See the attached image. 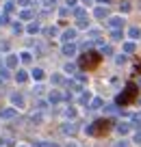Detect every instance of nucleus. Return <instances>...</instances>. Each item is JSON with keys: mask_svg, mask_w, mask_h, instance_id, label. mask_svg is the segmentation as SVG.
<instances>
[{"mask_svg": "<svg viewBox=\"0 0 141 147\" xmlns=\"http://www.w3.org/2000/svg\"><path fill=\"white\" fill-rule=\"evenodd\" d=\"M33 78H35V80H41V78H44V71H41V69H35V71H33Z\"/></svg>", "mask_w": 141, "mask_h": 147, "instance_id": "7ed1b4c3", "label": "nucleus"}, {"mask_svg": "<svg viewBox=\"0 0 141 147\" xmlns=\"http://www.w3.org/2000/svg\"><path fill=\"white\" fill-rule=\"evenodd\" d=\"M0 145H2V141H0Z\"/></svg>", "mask_w": 141, "mask_h": 147, "instance_id": "1a4fd4ad", "label": "nucleus"}, {"mask_svg": "<svg viewBox=\"0 0 141 147\" xmlns=\"http://www.w3.org/2000/svg\"><path fill=\"white\" fill-rule=\"evenodd\" d=\"M63 52H65V54H74V46H72V43H69V46H65Z\"/></svg>", "mask_w": 141, "mask_h": 147, "instance_id": "39448f33", "label": "nucleus"}, {"mask_svg": "<svg viewBox=\"0 0 141 147\" xmlns=\"http://www.w3.org/2000/svg\"><path fill=\"white\" fill-rule=\"evenodd\" d=\"M13 104H18V106H24V100L20 95H13Z\"/></svg>", "mask_w": 141, "mask_h": 147, "instance_id": "20e7f679", "label": "nucleus"}, {"mask_svg": "<svg viewBox=\"0 0 141 147\" xmlns=\"http://www.w3.org/2000/svg\"><path fill=\"white\" fill-rule=\"evenodd\" d=\"M39 30V26H37V24H31V26H28V32H37Z\"/></svg>", "mask_w": 141, "mask_h": 147, "instance_id": "0eeeda50", "label": "nucleus"}, {"mask_svg": "<svg viewBox=\"0 0 141 147\" xmlns=\"http://www.w3.org/2000/svg\"><path fill=\"white\" fill-rule=\"evenodd\" d=\"M119 24H122V20H117V18L111 20V26H119Z\"/></svg>", "mask_w": 141, "mask_h": 147, "instance_id": "6e6552de", "label": "nucleus"}, {"mask_svg": "<svg viewBox=\"0 0 141 147\" xmlns=\"http://www.w3.org/2000/svg\"><path fill=\"white\" fill-rule=\"evenodd\" d=\"M7 65H9V67H15V65H18V56H15V54L7 56Z\"/></svg>", "mask_w": 141, "mask_h": 147, "instance_id": "f03ea898", "label": "nucleus"}, {"mask_svg": "<svg viewBox=\"0 0 141 147\" xmlns=\"http://www.w3.org/2000/svg\"><path fill=\"white\" fill-rule=\"evenodd\" d=\"M15 78H18L20 82H24V80H26V74H24V71H18V76H15Z\"/></svg>", "mask_w": 141, "mask_h": 147, "instance_id": "423d86ee", "label": "nucleus"}, {"mask_svg": "<svg viewBox=\"0 0 141 147\" xmlns=\"http://www.w3.org/2000/svg\"><path fill=\"white\" fill-rule=\"evenodd\" d=\"M13 115H15V110H13V108H5V110H0V117H2V119H11Z\"/></svg>", "mask_w": 141, "mask_h": 147, "instance_id": "f257e3e1", "label": "nucleus"}]
</instances>
